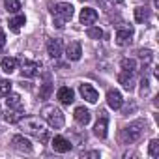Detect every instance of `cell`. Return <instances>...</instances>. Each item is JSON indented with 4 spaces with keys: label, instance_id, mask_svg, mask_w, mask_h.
Segmentation results:
<instances>
[{
    "label": "cell",
    "instance_id": "6da1fadb",
    "mask_svg": "<svg viewBox=\"0 0 159 159\" xmlns=\"http://www.w3.org/2000/svg\"><path fill=\"white\" fill-rule=\"evenodd\" d=\"M19 125L21 129L26 133V135H32L36 139H39L41 142H47L49 140V131L45 129V125L41 124L39 118H25V120H19Z\"/></svg>",
    "mask_w": 159,
    "mask_h": 159
},
{
    "label": "cell",
    "instance_id": "7a4b0ae2",
    "mask_svg": "<svg viewBox=\"0 0 159 159\" xmlns=\"http://www.w3.org/2000/svg\"><path fill=\"white\" fill-rule=\"evenodd\" d=\"M41 116H43V120H45L51 127H54V129L64 127L66 118H64V112H62L58 107H54V105H45V107L41 109Z\"/></svg>",
    "mask_w": 159,
    "mask_h": 159
},
{
    "label": "cell",
    "instance_id": "3957f363",
    "mask_svg": "<svg viewBox=\"0 0 159 159\" xmlns=\"http://www.w3.org/2000/svg\"><path fill=\"white\" fill-rule=\"evenodd\" d=\"M144 127H146V124H144L142 120H135V122H131L125 129H122V135H120L122 142H125V144H133V142H137V140L142 137Z\"/></svg>",
    "mask_w": 159,
    "mask_h": 159
},
{
    "label": "cell",
    "instance_id": "277c9868",
    "mask_svg": "<svg viewBox=\"0 0 159 159\" xmlns=\"http://www.w3.org/2000/svg\"><path fill=\"white\" fill-rule=\"evenodd\" d=\"M52 13L56 15V21H60V23L71 21V17H73V6L62 2V4H58V6H52Z\"/></svg>",
    "mask_w": 159,
    "mask_h": 159
},
{
    "label": "cell",
    "instance_id": "5b68a950",
    "mask_svg": "<svg viewBox=\"0 0 159 159\" xmlns=\"http://www.w3.org/2000/svg\"><path fill=\"white\" fill-rule=\"evenodd\" d=\"M11 146L15 148V150H19V152H25V153H32V144H30V140L28 139H25L23 135H15L13 139H11Z\"/></svg>",
    "mask_w": 159,
    "mask_h": 159
},
{
    "label": "cell",
    "instance_id": "8992f818",
    "mask_svg": "<svg viewBox=\"0 0 159 159\" xmlns=\"http://www.w3.org/2000/svg\"><path fill=\"white\" fill-rule=\"evenodd\" d=\"M79 92H81V96L88 101V103H96L98 101V90L92 86V84H81L79 86Z\"/></svg>",
    "mask_w": 159,
    "mask_h": 159
},
{
    "label": "cell",
    "instance_id": "52a82bcc",
    "mask_svg": "<svg viewBox=\"0 0 159 159\" xmlns=\"http://www.w3.org/2000/svg\"><path fill=\"white\" fill-rule=\"evenodd\" d=\"M131 39H133V28H120L116 32V45L125 47L131 43Z\"/></svg>",
    "mask_w": 159,
    "mask_h": 159
},
{
    "label": "cell",
    "instance_id": "ba28073f",
    "mask_svg": "<svg viewBox=\"0 0 159 159\" xmlns=\"http://www.w3.org/2000/svg\"><path fill=\"white\" fill-rule=\"evenodd\" d=\"M81 54H83V49H81V43H79V41H71V43L67 45V49H66L67 60L77 62V60H81Z\"/></svg>",
    "mask_w": 159,
    "mask_h": 159
},
{
    "label": "cell",
    "instance_id": "9c48e42d",
    "mask_svg": "<svg viewBox=\"0 0 159 159\" xmlns=\"http://www.w3.org/2000/svg\"><path fill=\"white\" fill-rule=\"evenodd\" d=\"M39 64L38 62H30V60H23L21 64V75L23 77H34L38 71H39Z\"/></svg>",
    "mask_w": 159,
    "mask_h": 159
},
{
    "label": "cell",
    "instance_id": "30bf717a",
    "mask_svg": "<svg viewBox=\"0 0 159 159\" xmlns=\"http://www.w3.org/2000/svg\"><path fill=\"white\" fill-rule=\"evenodd\" d=\"M107 103H109V107H111V109L118 111V109L122 107V103H124L122 94H120L118 90H109V92H107Z\"/></svg>",
    "mask_w": 159,
    "mask_h": 159
},
{
    "label": "cell",
    "instance_id": "8fae6325",
    "mask_svg": "<svg viewBox=\"0 0 159 159\" xmlns=\"http://www.w3.org/2000/svg\"><path fill=\"white\" fill-rule=\"evenodd\" d=\"M73 116H75V120L81 124V125H86V124H90V120H92L90 111H88V109H84V107H77V109H75V112H73Z\"/></svg>",
    "mask_w": 159,
    "mask_h": 159
},
{
    "label": "cell",
    "instance_id": "7c38bea8",
    "mask_svg": "<svg viewBox=\"0 0 159 159\" xmlns=\"http://www.w3.org/2000/svg\"><path fill=\"white\" fill-rule=\"evenodd\" d=\"M52 148H54V152H58V153H66V152L71 150V144H69V140L64 139V137H54V139H52Z\"/></svg>",
    "mask_w": 159,
    "mask_h": 159
},
{
    "label": "cell",
    "instance_id": "4fadbf2b",
    "mask_svg": "<svg viewBox=\"0 0 159 159\" xmlns=\"http://www.w3.org/2000/svg\"><path fill=\"white\" fill-rule=\"evenodd\" d=\"M98 21V11L92 8H84L81 10V23L83 25H94Z\"/></svg>",
    "mask_w": 159,
    "mask_h": 159
},
{
    "label": "cell",
    "instance_id": "5bb4252c",
    "mask_svg": "<svg viewBox=\"0 0 159 159\" xmlns=\"http://www.w3.org/2000/svg\"><path fill=\"white\" fill-rule=\"evenodd\" d=\"M118 83L127 90V92H131L133 88H135V81H133V75L129 73V71H124V73H120L118 75Z\"/></svg>",
    "mask_w": 159,
    "mask_h": 159
},
{
    "label": "cell",
    "instance_id": "9a60e30c",
    "mask_svg": "<svg viewBox=\"0 0 159 159\" xmlns=\"http://www.w3.org/2000/svg\"><path fill=\"white\" fill-rule=\"evenodd\" d=\"M47 51L51 58H60L62 56V41L60 39H51L47 43Z\"/></svg>",
    "mask_w": 159,
    "mask_h": 159
},
{
    "label": "cell",
    "instance_id": "2e32d148",
    "mask_svg": "<svg viewBox=\"0 0 159 159\" xmlns=\"http://www.w3.org/2000/svg\"><path fill=\"white\" fill-rule=\"evenodd\" d=\"M58 99H60V103H64V105H69V103H73V99H75V94H73V90L71 88H67V86H62L60 90H58Z\"/></svg>",
    "mask_w": 159,
    "mask_h": 159
},
{
    "label": "cell",
    "instance_id": "e0dca14e",
    "mask_svg": "<svg viewBox=\"0 0 159 159\" xmlns=\"http://www.w3.org/2000/svg\"><path fill=\"white\" fill-rule=\"evenodd\" d=\"M6 105H8V109H15V111H23V101H21V96H19V94H8V99H6Z\"/></svg>",
    "mask_w": 159,
    "mask_h": 159
},
{
    "label": "cell",
    "instance_id": "ac0fdd59",
    "mask_svg": "<svg viewBox=\"0 0 159 159\" xmlns=\"http://www.w3.org/2000/svg\"><path fill=\"white\" fill-rule=\"evenodd\" d=\"M107 125H109L107 118H105V116H103V118H99V120H98V124H96V127H94V133H96V137H99V139H105V137H107Z\"/></svg>",
    "mask_w": 159,
    "mask_h": 159
},
{
    "label": "cell",
    "instance_id": "d6986e66",
    "mask_svg": "<svg viewBox=\"0 0 159 159\" xmlns=\"http://www.w3.org/2000/svg\"><path fill=\"white\" fill-rule=\"evenodd\" d=\"M21 116H23V111H15V109H8L4 112V120L10 124H17L21 120Z\"/></svg>",
    "mask_w": 159,
    "mask_h": 159
},
{
    "label": "cell",
    "instance_id": "ffe728a7",
    "mask_svg": "<svg viewBox=\"0 0 159 159\" xmlns=\"http://www.w3.org/2000/svg\"><path fill=\"white\" fill-rule=\"evenodd\" d=\"M148 17H150V11H148V8H144V6H139V8H135V21H137V23H144Z\"/></svg>",
    "mask_w": 159,
    "mask_h": 159
},
{
    "label": "cell",
    "instance_id": "44dd1931",
    "mask_svg": "<svg viewBox=\"0 0 159 159\" xmlns=\"http://www.w3.org/2000/svg\"><path fill=\"white\" fill-rule=\"evenodd\" d=\"M15 67H17V58H4L2 60V71H6V73H13L15 71Z\"/></svg>",
    "mask_w": 159,
    "mask_h": 159
},
{
    "label": "cell",
    "instance_id": "7402d4cb",
    "mask_svg": "<svg viewBox=\"0 0 159 159\" xmlns=\"http://www.w3.org/2000/svg\"><path fill=\"white\" fill-rule=\"evenodd\" d=\"M25 15H17V17H13V19H10V28H11V32H19L21 30V26L25 25Z\"/></svg>",
    "mask_w": 159,
    "mask_h": 159
},
{
    "label": "cell",
    "instance_id": "603a6c76",
    "mask_svg": "<svg viewBox=\"0 0 159 159\" xmlns=\"http://www.w3.org/2000/svg\"><path fill=\"white\" fill-rule=\"evenodd\" d=\"M122 69L133 73V71L137 69V60H135V58H124V60H122Z\"/></svg>",
    "mask_w": 159,
    "mask_h": 159
},
{
    "label": "cell",
    "instance_id": "cb8c5ba5",
    "mask_svg": "<svg viewBox=\"0 0 159 159\" xmlns=\"http://www.w3.org/2000/svg\"><path fill=\"white\" fill-rule=\"evenodd\" d=\"M4 6H6V10L11 11V13H17V11L21 10V2H19V0H4Z\"/></svg>",
    "mask_w": 159,
    "mask_h": 159
},
{
    "label": "cell",
    "instance_id": "d4e9b609",
    "mask_svg": "<svg viewBox=\"0 0 159 159\" xmlns=\"http://www.w3.org/2000/svg\"><path fill=\"white\" fill-rule=\"evenodd\" d=\"M148 153H150L152 157H159V140H157V139L150 140V144H148Z\"/></svg>",
    "mask_w": 159,
    "mask_h": 159
},
{
    "label": "cell",
    "instance_id": "484cf974",
    "mask_svg": "<svg viewBox=\"0 0 159 159\" xmlns=\"http://www.w3.org/2000/svg\"><path fill=\"white\" fill-rule=\"evenodd\" d=\"M51 94H52V84H51V83H45V84L39 88V98H41V99H49Z\"/></svg>",
    "mask_w": 159,
    "mask_h": 159
},
{
    "label": "cell",
    "instance_id": "4316f807",
    "mask_svg": "<svg viewBox=\"0 0 159 159\" xmlns=\"http://www.w3.org/2000/svg\"><path fill=\"white\" fill-rule=\"evenodd\" d=\"M86 34H88V38H92V39H99V38H103V30L98 28V26H90V28L86 30Z\"/></svg>",
    "mask_w": 159,
    "mask_h": 159
},
{
    "label": "cell",
    "instance_id": "83f0119b",
    "mask_svg": "<svg viewBox=\"0 0 159 159\" xmlns=\"http://www.w3.org/2000/svg\"><path fill=\"white\" fill-rule=\"evenodd\" d=\"M11 92V83L10 81H0V98H4Z\"/></svg>",
    "mask_w": 159,
    "mask_h": 159
},
{
    "label": "cell",
    "instance_id": "f1b7e54d",
    "mask_svg": "<svg viewBox=\"0 0 159 159\" xmlns=\"http://www.w3.org/2000/svg\"><path fill=\"white\" fill-rule=\"evenodd\" d=\"M139 56H140V60H142V62L150 64V62H152V56H153V52H152L150 49H144V51H139Z\"/></svg>",
    "mask_w": 159,
    "mask_h": 159
},
{
    "label": "cell",
    "instance_id": "f546056e",
    "mask_svg": "<svg viewBox=\"0 0 159 159\" xmlns=\"http://www.w3.org/2000/svg\"><path fill=\"white\" fill-rule=\"evenodd\" d=\"M6 45V34H4V30L0 28V49H2Z\"/></svg>",
    "mask_w": 159,
    "mask_h": 159
},
{
    "label": "cell",
    "instance_id": "4dcf8cb0",
    "mask_svg": "<svg viewBox=\"0 0 159 159\" xmlns=\"http://www.w3.org/2000/svg\"><path fill=\"white\" fill-rule=\"evenodd\" d=\"M81 157H99V152H86V153H83Z\"/></svg>",
    "mask_w": 159,
    "mask_h": 159
},
{
    "label": "cell",
    "instance_id": "1f68e13d",
    "mask_svg": "<svg viewBox=\"0 0 159 159\" xmlns=\"http://www.w3.org/2000/svg\"><path fill=\"white\" fill-rule=\"evenodd\" d=\"M140 84H142V94H144V92L148 90V79H142V83H140Z\"/></svg>",
    "mask_w": 159,
    "mask_h": 159
},
{
    "label": "cell",
    "instance_id": "d6a6232c",
    "mask_svg": "<svg viewBox=\"0 0 159 159\" xmlns=\"http://www.w3.org/2000/svg\"><path fill=\"white\" fill-rule=\"evenodd\" d=\"M107 2H111V4H122L124 0H107Z\"/></svg>",
    "mask_w": 159,
    "mask_h": 159
},
{
    "label": "cell",
    "instance_id": "836d02e7",
    "mask_svg": "<svg viewBox=\"0 0 159 159\" xmlns=\"http://www.w3.org/2000/svg\"><path fill=\"white\" fill-rule=\"evenodd\" d=\"M83 2H84V0H83Z\"/></svg>",
    "mask_w": 159,
    "mask_h": 159
}]
</instances>
